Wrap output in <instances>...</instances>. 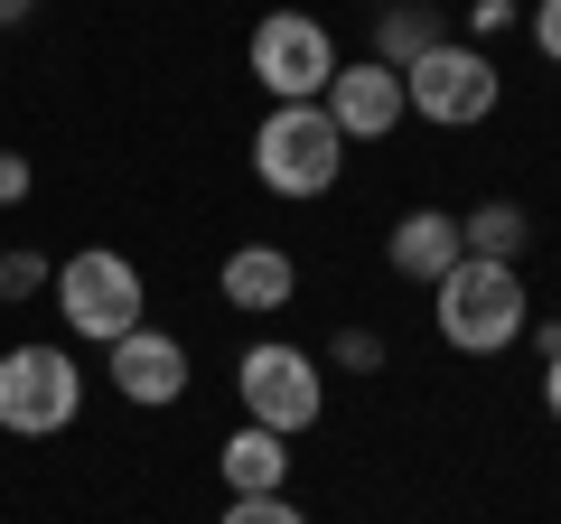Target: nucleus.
I'll use <instances>...</instances> for the list:
<instances>
[{"instance_id": "obj_1", "label": "nucleus", "mask_w": 561, "mask_h": 524, "mask_svg": "<svg viewBox=\"0 0 561 524\" xmlns=\"http://www.w3.org/2000/svg\"><path fill=\"white\" fill-rule=\"evenodd\" d=\"M431 319H440V338L459 346V356H496V346H515L524 328H534V300H524L515 262L459 253L440 282H431Z\"/></svg>"}, {"instance_id": "obj_2", "label": "nucleus", "mask_w": 561, "mask_h": 524, "mask_svg": "<svg viewBox=\"0 0 561 524\" xmlns=\"http://www.w3.org/2000/svg\"><path fill=\"white\" fill-rule=\"evenodd\" d=\"M346 169V141L337 122L319 113V103H272L253 132V179L272 187V197H328Z\"/></svg>"}, {"instance_id": "obj_3", "label": "nucleus", "mask_w": 561, "mask_h": 524, "mask_svg": "<svg viewBox=\"0 0 561 524\" xmlns=\"http://www.w3.org/2000/svg\"><path fill=\"white\" fill-rule=\"evenodd\" d=\"M234 394H243V422H262V431H280V441H290V431H309V422H319L328 375H319V356H309V346L262 338V346H243Z\"/></svg>"}, {"instance_id": "obj_4", "label": "nucleus", "mask_w": 561, "mask_h": 524, "mask_svg": "<svg viewBox=\"0 0 561 524\" xmlns=\"http://www.w3.org/2000/svg\"><path fill=\"white\" fill-rule=\"evenodd\" d=\"M57 319L76 328V338H94V346H113V338H131L140 328V262L131 253H66L57 262Z\"/></svg>"}, {"instance_id": "obj_5", "label": "nucleus", "mask_w": 561, "mask_h": 524, "mask_svg": "<svg viewBox=\"0 0 561 524\" xmlns=\"http://www.w3.org/2000/svg\"><path fill=\"white\" fill-rule=\"evenodd\" d=\"M496 94H505V76L478 57V47H459V38H440L431 57L402 66V103H412L421 122H440V132H468V122H486V113H496Z\"/></svg>"}, {"instance_id": "obj_6", "label": "nucleus", "mask_w": 561, "mask_h": 524, "mask_svg": "<svg viewBox=\"0 0 561 524\" xmlns=\"http://www.w3.org/2000/svg\"><path fill=\"white\" fill-rule=\"evenodd\" d=\"M84 403V375L66 346H10L0 356V431H20V441H47L66 431Z\"/></svg>"}, {"instance_id": "obj_7", "label": "nucleus", "mask_w": 561, "mask_h": 524, "mask_svg": "<svg viewBox=\"0 0 561 524\" xmlns=\"http://www.w3.org/2000/svg\"><path fill=\"white\" fill-rule=\"evenodd\" d=\"M337 38H328L319 20H309V10H272V20L253 29V76L272 84L280 103H319L328 84H337Z\"/></svg>"}, {"instance_id": "obj_8", "label": "nucleus", "mask_w": 561, "mask_h": 524, "mask_svg": "<svg viewBox=\"0 0 561 524\" xmlns=\"http://www.w3.org/2000/svg\"><path fill=\"white\" fill-rule=\"evenodd\" d=\"M319 113L337 122V141H393V122L412 113V103H402V76H393V66L356 57V66H337V84L319 94Z\"/></svg>"}, {"instance_id": "obj_9", "label": "nucleus", "mask_w": 561, "mask_h": 524, "mask_svg": "<svg viewBox=\"0 0 561 524\" xmlns=\"http://www.w3.org/2000/svg\"><path fill=\"white\" fill-rule=\"evenodd\" d=\"M113 384H122V403H179L187 346L160 338V328H131V338H113Z\"/></svg>"}, {"instance_id": "obj_10", "label": "nucleus", "mask_w": 561, "mask_h": 524, "mask_svg": "<svg viewBox=\"0 0 561 524\" xmlns=\"http://www.w3.org/2000/svg\"><path fill=\"white\" fill-rule=\"evenodd\" d=\"M383 253H393L402 282H440L468 243H459V216H440V206H412V216L393 225V243H383Z\"/></svg>"}, {"instance_id": "obj_11", "label": "nucleus", "mask_w": 561, "mask_h": 524, "mask_svg": "<svg viewBox=\"0 0 561 524\" xmlns=\"http://www.w3.org/2000/svg\"><path fill=\"white\" fill-rule=\"evenodd\" d=\"M225 487H234V497H280V478H290V441H280V431H262V422H243L234 441H225Z\"/></svg>"}, {"instance_id": "obj_12", "label": "nucleus", "mask_w": 561, "mask_h": 524, "mask_svg": "<svg viewBox=\"0 0 561 524\" xmlns=\"http://www.w3.org/2000/svg\"><path fill=\"white\" fill-rule=\"evenodd\" d=\"M290 291H300L290 253H272V243H243V253H225V300H234V309H290Z\"/></svg>"}, {"instance_id": "obj_13", "label": "nucleus", "mask_w": 561, "mask_h": 524, "mask_svg": "<svg viewBox=\"0 0 561 524\" xmlns=\"http://www.w3.org/2000/svg\"><path fill=\"white\" fill-rule=\"evenodd\" d=\"M431 47H440V20H431V10H421V0H393V10H383L375 20V66H412V57H431Z\"/></svg>"}, {"instance_id": "obj_14", "label": "nucleus", "mask_w": 561, "mask_h": 524, "mask_svg": "<svg viewBox=\"0 0 561 524\" xmlns=\"http://www.w3.org/2000/svg\"><path fill=\"white\" fill-rule=\"evenodd\" d=\"M524 235H534V225H524V206H515V197H486L478 216H459V243H468V253H486V262H515V253H524Z\"/></svg>"}, {"instance_id": "obj_15", "label": "nucleus", "mask_w": 561, "mask_h": 524, "mask_svg": "<svg viewBox=\"0 0 561 524\" xmlns=\"http://www.w3.org/2000/svg\"><path fill=\"white\" fill-rule=\"evenodd\" d=\"M38 282H57V272H47L38 253H0V300H28Z\"/></svg>"}, {"instance_id": "obj_16", "label": "nucleus", "mask_w": 561, "mask_h": 524, "mask_svg": "<svg viewBox=\"0 0 561 524\" xmlns=\"http://www.w3.org/2000/svg\"><path fill=\"white\" fill-rule=\"evenodd\" d=\"M225 524H309V515L290 497H234V505H225Z\"/></svg>"}, {"instance_id": "obj_17", "label": "nucleus", "mask_w": 561, "mask_h": 524, "mask_svg": "<svg viewBox=\"0 0 561 524\" xmlns=\"http://www.w3.org/2000/svg\"><path fill=\"white\" fill-rule=\"evenodd\" d=\"M524 29H534V47L561 66V0H534V20H524Z\"/></svg>"}, {"instance_id": "obj_18", "label": "nucleus", "mask_w": 561, "mask_h": 524, "mask_svg": "<svg viewBox=\"0 0 561 524\" xmlns=\"http://www.w3.org/2000/svg\"><path fill=\"white\" fill-rule=\"evenodd\" d=\"M337 365H383V346L365 338V328H346V338H337Z\"/></svg>"}, {"instance_id": "obj_19", "label": "nucleus", "mask_w": 561, "mask_h": 524, "mask_svg": "<svg viewBox=\"0 0 561 524\" xmlns=\"http://www.w3.org/2000/svg\"><path fill=\"white\" fill-rule=\"evenodd\" d=\"M28 197V160H0V206H20Z\"/></svg>"}, {"instance_id": "obj_20", "label": "nucleus", "mask_w": 561, "mask_h": 524, "mask_svg": "<svg viewBox=\"0 0 561 524\" xmlns=\"http://www.w3.org/2000/svg\"><path fill=\"white\" fill-rule=\"evenodd\" d=\"M542 412H552V431H561V356H542Z\"/></svg>"}, {"instance_id": "obj_21", "label": "nucleus", "mask_w": 561, "mask_h": 524, "mask_svg": "<svg viewBox=\"0 0 561 524\" xmlns=\"http://www.w3.org/2000/svg\"><path fill=\"white\" fill-rule=\"evenodd\" d=\"M10 20H28V0H0V29H10Z\"/></svg>"}, {"instance_id": "obj_22", "label": "nucleus", "mask_w": 561, "mask_h": 524, "mask_svg": "<svg viewBox=\"0 0 561 524\" xmlns=\"http://www.w3.org/2000/svg\"><path fill=\"white\" fill-rule=\"evenodd\" d=\"M375 10H393V0H375Z\"/></svg>"}]
</instances>
